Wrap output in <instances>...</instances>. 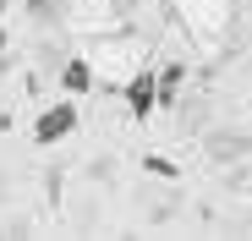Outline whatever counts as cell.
Returning a JSON list of instances; mask_svg holds the SVG:
<instances>
[{"label": "cell", "instance_id": "obj_1", "mask_svg": "<svg viewBox=\"0 0 252 241\" xmlns=\"http://www.w3.org/2000/svg\"><path fill=\"white\" fill-rule=\"evenodd\" d=\"M71 132H77V104H71V93L33 120V143H38V148H55V143H66Z\"/></svg>", "mask_w": 252, "mask_h": 241}, {"label": "cell", "instance_id": "obj_2", "mask_svg": "<svg viewBox=\"0 0 252 241\" xmlns=\"http://www.w3.org/2000/svg\"><path fill=\"white\" fill-rule=\"evenodd\" d=\"M126 110H132L137 120H148V115L159 110V77H154L148 66L132 77V83H126Z\"/></svg>", "mask_w": 252, "mask_h": 241}, {"label": "cell", "instance_id": "obj_3", "mask_svg": "<svg viewBox=\"0 0 252 241\" xmlns=\"http://www.w3.org/2000/svg\"><path fill=\"white\" fill-rule=\"evenodd\" d=\"M61 88H66L71 99H77V93H94V66H88V60H66V66H61Z\"/></svg>", "mask_w": 252, "mask_h": 241}, {"label": "cell", "instance_id": "obj_4", "mask_svg": "<svg viewBox=\"0 0 252 241\" xmlns=\"http://www.w3.org/2000/svg\"><path fill=\"white\" fill-rule=\"evenodd\" d=\"M22 11H28V22H38V28H55V22L66 17V0H22Z\"/></svg>", "mask_w": 252, "mask_h": 241}, {"label": "cell", "instance_id": "obj_5", "mask_svg": "<svg viewBox=\"0 0 252 241\" xmlns=\"http://www.w3.org/2000/svg\"><path fill=\"white\" fill-rule=\"evenodd\" d=\"M154 77H159V104H176V88L187 83V66H181V60H170V66L154 71Z\"/></svg>", "mask_w": 252, "mask_h": 241}, {"label": "cell", "instance_id": "obj_6", "mask_svg": "<svg viewBox=\"0 0 252 241\" xmlns=\"http://www.w3.org/2000/svg\"><path fill=\"white\" fill-rule=\"evenodd\" d=\"M208 153H214V159H236V153H252V137H208Z\"/></svg>", "mask_w": 252, "mask_h": 241}, {"label": "cell", "instance_id": "obj_7", "mask_svg": "<svg viewBox=\"0 0 252 241\" xmlns=\"http://www.w3.org/2000/svg\"><path fill=\"white\" fill-rule=\"evenodd\" d=\"M247 115H252V88H247Z\"/></svg>", "mask_w": 252, "mask_h": 241}, {"label": "cell", "instance_id": "obj_8", "mask_svg": "<svg viewBox=\"0 0 252 241\" xmlns=\"http://www.w3.org/2000/svg\"><path fill=\"white\" fill-rule=\"evenodd\" d=\"M0 50H6V33H0Z\"/></svg>", "mask_w": 252, "mask_h": 241}, {"label": "cell", "instance_id": "obj_9", "mask_svg": "<svg viewBox=\"0 0 252 241\" xmlns=\"http://www.w3.org/2000/svg\"><path fill=\"white\" fill-rule=\"evenodd\" d=\"M0 11H6V6H0Z\"/></svg>", "mask_w": 252, "mask_h": 241}]
</instances>
